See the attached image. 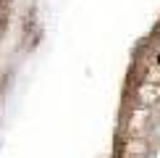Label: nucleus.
I'll return each instance as SVG.
<instances>
[{
  "label": "nucleus",
  "instance_id": "1",
  "mask_svg": "<svg viewBox=\"0 0 160 158\" xmlns=\"http://www.w3.org/2000/svg\"><path fill=\"white\" fill-rule=\"evenodd\" d=\"M158 63H160V55H158Z\"/></svg>",
  "mask_w": 160,
  "mask_h": 158
}]
</instances>
